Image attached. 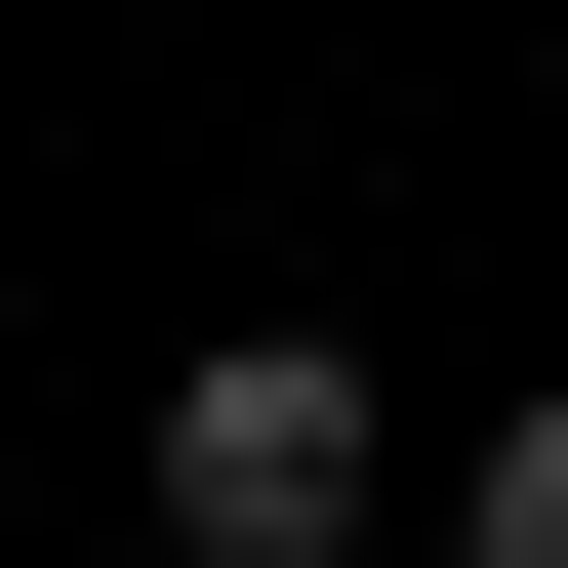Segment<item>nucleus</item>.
I'll use <instances>...</instances> for the list:
<instances>
[{"label":"nucleus","instance_id":"1","mask_svg":"<svg viewBox=\"0 0 568 568\" xmlns=\"http://www.w3.org/2000/svg\"><path fill=\"white\" fill-rule=\"evenodd\" d=\"M366 487H406V406L325 325H203L163 366V568H366Z\"/></svg>","mask_w":568,"mask_h":568},{"label":"nucleus","instance_id":"2","mask_svg":"<svg viewBox=\"0 0 568 568\" xmlns=\"http://www.w3.org/2000/svg\"><path fill=\"white\" fill-rule=\"evenodd\" d=\"M447 568H568V406H487V487H447Z\"/></svg>","mask_w":568,"mask_h":568}]
</instances>
